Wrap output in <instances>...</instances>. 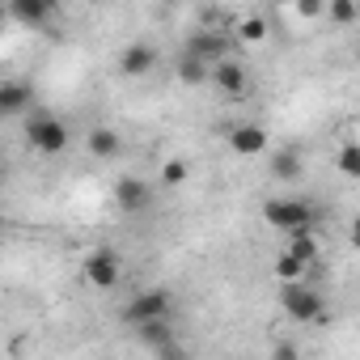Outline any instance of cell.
Listing matches in <instances>:
<instances>
[{
  "instance_id": "obj_10",
  "label": "cell",
  "mask_w": 360,
  "mask_h": 360,
  "mask_svg": "<svg viewBox=\"0 0 360 360\" xmlns=\"http://www.w3.org/2000/svg\"><path fill=\"white\" fill-rule=\"evenodd\" d=\"M30 110H34V85L9 77L5 85H0V115L5 119H26Z\"/></svg>"
},
{
  "instance_id": "obj_9",
  "label": "cell",
  "mask_w": 360,
  "mask_h": 360,
  "mask_svg": "<svg viewBox=\"0 0 360 360\" xmlns=\"http://www.w3.org/2000/svg\"><path fill=\"white\" fill-rule=\"evenodd\" d=\"M229 148H233L238 157L255 161V157L271 153V136H267L259 123H233V127H229Z\"/></svg>"
},
{
  "instance_id": "obj_6",
  "label": "cell",
  "mask_w": 360,
  "mask_h": 360,
  "mask_svg": "<svg viewBox=\"0 0 360 360\" xmlns=\"http://www.w3.org/2000/svg\"><path fill=\"white\" fill-rule=\"evenodd\" d=\"M119 276H123V259H119V250L98 246V250H89V255H85V280H89L94 288L110 292V288L119 284Z\"/></svg>"
},
{
  "instance_id": "obj_24",
  "label": "cell",
  "mask_w": 360,
  "mask_h": 360,
  "mask_svg": "<svg viewBox=\"0 0 360 360\" xmlns=\"http://www.w3.org/2000/svg\"><path fill=\"white\" fill-rule=\"evenodd\" d=\"M85 5H102V0H85Z\"/></svg>"
},
{
  "instance_id": "obj_23",
  "label": "cell",
  "mask_w": 360,
  "mask_h": 360,
  "mask_svg": "<svg viewBox=\"0 0 360 360\" xmlns=\"http://www.w3.org/2000/svg\"><path fill=\"white\" fill-rule=\"evenodd\" d=\"M271 352H276V356H297V347H292V343H276Z\"/></svg>"
},
{
  "instance_id": "obj_8",
  "label": "cell",
  "mask_w": 360,
  "mask_h": 360,
  "mask_svg": "<svg viewBox=\"0 0 360 360\" xmlns=\"http://www.w3.org/2000/svg\"><path fill=\"white\" fill-rule=\"evenodd\" d=\"M183 51H191V56H200V60H208V64H221V60H229V56H233V34L204 26V30H195V34L187 39V47H183Z\"/></svg>"
},
{
  "instance_id": "obj_19",
  "label": "cell",
  "mask_w": 360,
  "mask_h": 360,
  "mask_svg": "<svg viewBox=\"0 0 360 360\" xmlns=\"http://www.w3.org/2000/svg\"><path fill=\"white\" fill-rule=\"evenodd\" d=\"M187 174H191V169H187L183 157H169V161L161 165V187H169V191H174V187H183V183H187Z\"/></svg>"
},
{
  "instance_id": "obj_3",
  "label": "cell",
  "mask_w": 360,
  "mask_h": 360,
  "mask_svg": "<svg viewBox=\"0 0 360 360\" xmlns=\"http://www.w3.org/2000/svg\"><path fill=\"white\" fill-rule=\"evenodd\" d=\"M280 309L297 326H314L326 314V297L309 280H280Z\"/></svg>"
},
{
  "instance_id": "obj_14",
  "label": "cell",
  "mask_w": 360,
  "mask_h": 360,
  "mask_svg": "<svg viewBox=\"0 0 360 360\" xmlns=\"http://www.w3.org/2000/svg\"><path fill=\"white\" fill-rule=\"evenodd\" d=\"M85 144H89V157H98V161H115L119 153H123V140H119V131L115 127H94L89 136H85Z\"/></svg>"
},
{
  "instance_id": "obj_21",
  "label": "cell",
  "mask_w": 360,
  "mask_h": 360,
  "mask_svg": "<svg viewBox=\"0 0 360 360\" xmlns=\"http://www.w3.org/2000/svg\"><path fill=\"white\" fill-rule=\"evenodd\" d=\"M297 13L314 22V18H322V13H326V0H297Z\"/></svg>"
},
{
  "instance_id": "obj_1",
  "label": "cell",
  "mask_w": 360,
  "mask_h": 360,
  "mask_svg": "<svg viewBox=\"0 0 360 360\" xmlns=\"http://www.w3.org/2000/svg\"><path fill=\"white\" fill-rule=\"evenodd\" d=\"M22 131H26V144H30L34 153H43V157H60V153L68 148V140H72L68 123H64L56 110H47V106H34V110L22 119Z\"/></svg>"
},
{
  "instance_id": "obj_17",
  "label": "cell",
  "mask_w": 360,
  "mask_h": 360,
  "mask_svg": "<svg viewBox=\"0 0 360 360\" xmlns=\"http://www.w3.org/2000/svg\"><path fill=\"white\" fill-rule=\"evenodd\" d=\"M335 169H339L343 178H352V183H360V144H356V140H343V144L335 148Z\"/></svg>"
},
{
  "instance_id": "obj_2",
  "label": "cell",
  "mask_w": 360,
  "mask_h": 360,
  "mask_svg": "<svg viewBox=\"0 0 360 360\" xmlns=\"http://www.w3.org/2000/svg\"><path fill=\"white\" fill-rule=\"evenodd\" d=\"M263 221L280 233H305V229H318V208L305 195H271L263 204Z\"/></svg>"
},
{
  "instance_id": "obj_12",
  "label": "cell",
  "mask_w": 360,
  "mask_h": 360,
  "mask_svg": "<svg viewBox=\"0 0 360 360\" xmlns=\"http://www.w3.org/2000/svg\"><path fill=\"white\" fill-rule=\"evenodd\" d=\"M267 169H271L276 183H301V178H305V157L297 148H271Z\"/></svg>"
},
{
  "instance_id": "obj_16",
  "label": "cell",
  "mask_w": 360,
  "mask_h": 360,
  "mask_svg": "<svg viewBox=\"0 0 360 360\" xmlns=\"http://www.w3.org/2000/svg\"><path fill=\"white\" fill-rule=\"evenodd\" d=\"M271 271H276V280H305V271H309V259H301L297 250H280V259L271 263Z\"/></svg>"
},
{
  "instance_id": "obj_20",
  "label": "cell",
  "mask_w": 360,
  "mask_h": 360,
  "mask_svg": "<svg viewBox=\"0 0 360 360\" xmlns=\"http://www.w3.org/2000/svg\"><path fill=\"white\" fill-rule=\"evenodd\" d=\"M238 39L242 43H263L267 39V22L263 18H242L238 22Z\"/></svg>"
},
{
  "instance_id": "obj_13",
  "label": "cell",
  "mask_w": 360,
  "mask_h": 360,
  "mask_svg": "<svg viewBox=\"0 0 360 360\" xmlns=\"http://www.w3.org/2000/svg\"><path fill=\"white\" fill-rule=\"evenodd\" d=\"M9 18L39 30V26H47V22L56 18V9L47 5V0H9Z\"/></svg>"
},
{
  "instance_id": "obj_15",
  "label": "cell",
  "mask_w": 360,
  "mask_h": 360,
  "mask_svg": "<svg viewBox=\"0 0 360 360\" xmlns=\"http://www.w3.org/2000/svg\"><path fill=\"white\" fill-rule=\"evenodd\" d=\"M174 68H178V81H183V85H204V81H212V64L200 60V56H191V51H178Z\"/></svg>"
},
{
  "instance_id": "obj_11",
  "label": "cell",
  "mask_w": 360,
  "mask_h": 360,
  "mask_svg": "<svg viewBox=\"0 0 360 360\" xmlns=\"http://www.w3.org/2000/svg\"><path fill=\"white\" fill-rule=\"evenodd\" d=\"M157 47L153 43H127L123 51H119V72L123 77H131V81H140V77H148L153 68H157Z\"/></svg>"
},
{
  "instance_id": "obj_7",
  "label": "cell",
  "mask_w": 360,
  "mask_h": 360,
  "mask_svg": "<svg viewBox=\"0 0 360 360\" xmlns=\"http://www.w3.org/2000/svg\"><path fill=\"white\" fill-rule=\"evenodd\" d=\"M212 85H217V94L221 98H229V102H242L246 94H250V72H246V64L242 60H221V64H212Z\"/></svg>"
},
{
  "instance_id": "obj_18",
  "label": "cell",
  "mask_w": 360,
  "mask_h": 360,
  "mask_svg": "<svg viewBox=\"0 0 360 360\" xmlns=\"http://www.w3.org/2000/svg\"><path fill=\"white\" fill-rule=\"evenodd\" d=\"M326 18L335 26H356L360 22V5L356 0H326Z\"/></svg>"
},
{
  "instance_id": "obj_22",
  "label": "cell",
  "mask_w": 360,
  "mask_h": 360,
  "mask_svg": "<svg viewBox=\"0 0 360 360\" xmlns=\"http://www.w3.org/2000/svg\"><path fill=\"white\" fill-rule=\"evenodd\" d=\"M347 242L360 250V212H356V217H352V225H347Z\"/></svg>"
},
{
  "instance_id": "obj_4",
  "label": "cell",
  "mask_w": 360,
  "mask_h": 360,
  "mask_svg": "<svg viewBox=\"0 0 360 360\" xmlns=\"http://www.w3.org/2000/svg\"><path fill=\"white\" fill-rule=\"evenodd\" d=\"M169 318H174V292L169 288H140L123 309V322L131 330L148 326V322H169Z\"/></svg>"
},
{
  "instance_id": "obj_5",
  "label": "cell",
  "mask_w": 360,
  "mask_h": 360,
  "mask_svg": "<svg viewBox=\"0 0 360 360\" xmlns=\"http://www.w3.org/2000/svg\"><path fill=\"white\" fill-rule=\"evenodd\" d=\"M110 200H115V208H119V212L140 217V212H148V208H153V187L144 183V178H136V174H123V178H115Z\"/></svg>"
}]
</instances>
